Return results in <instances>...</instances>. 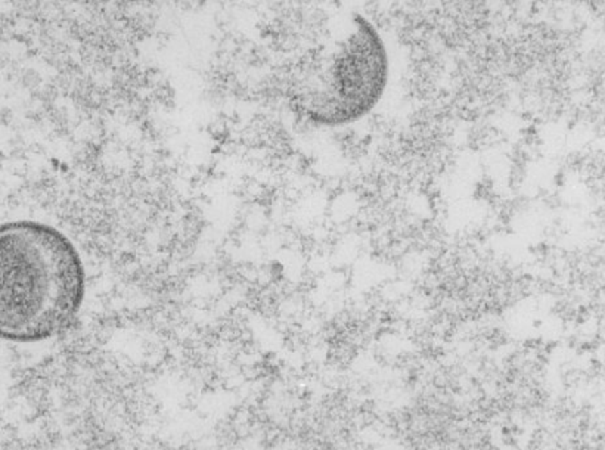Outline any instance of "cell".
Wrapping results in <instances>:
<instances>
[{"instance_id":"1","label":"cell","mask_w":605,"mask_h":450,"mask_svg":"<svg viewBox=\"0 0 605 450\" xmlns=\"http://www.w3.org/2000/svg\"><path fill=\"white\" fill-rule=\"evenodd\" d=\"M86 294L77 248L53 226L0 225V338L39 342L67 329Z\"/></svg>"},{"instance_id":"2","label":"cell","mask_w":605,"mask_h":450,"mask_svg":"<svg viewBox=\"0 0 605 450\" xmlns=\"http://www.w3.org/2000/svg\"><path fill=\"white\" fill-rule=\"evenodd\" d=\"M353 23V32L337 46L320 75L313 111L318 121L329 126L366 116L381 99L389 80V56L380 34L362 15H355Z\"/></svg>"}]
</instances>
